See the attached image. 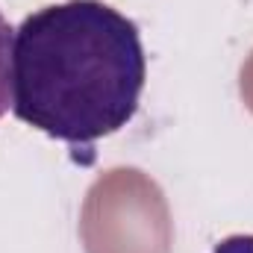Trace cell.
Returning a JSON list of instances; mask_svg holds the SVG:
<instances>
[{
	"mask_svg": "<svg viewBox=\"0 0 253 253\" xmlns=\"http://www.w3.org/2000/svg\"><path fill=\"white\" fill-rule=\"evenodd\" d=\"M12 36L15 30L0 12V118L12 106Z\"/></svg>",
	"mask_w": 253,
	"mask_h": 253,
	"instance_id": "obj_2",
	"label": "cell"
},
{
	"mask_svg": "<svg viewBox=\"0 0 253 253\" xmlns=\"http://www.w3.org/2000/svg\"><path fill=\"white\" fill-rule=\"evenodd\" d=\"M212 253H253V236L251 233H239V236H227L224 242L215 245Z\"/></svg>",
	"mask_w": 253,
	"mask_h": 253,
	"instance_id": "obj_3",
	"label": "cell"
},
{
	"mask_svg": "<svg viewBox=\"0 0 253 253\" xmlns=\"http://www.w3.org/2000/svg\"><path fill=\"white\" fill-rule=\"evenodd\" d=\"M147 56L135 21L103 0H65L12 36V112L68 144L115 135L138 112Z\"/></svg>",
	"mask_w": 253,
	"mask_h": 253,
	"instance_id": "obj_1",
	"label": "cell"
}]
</instances>
